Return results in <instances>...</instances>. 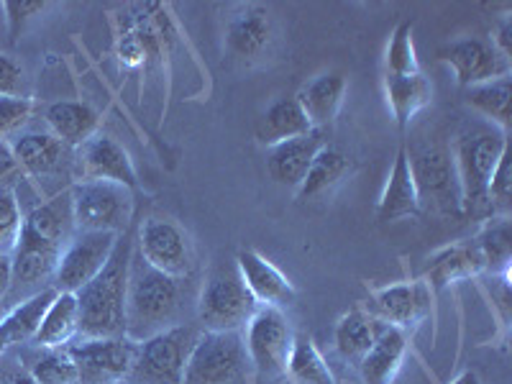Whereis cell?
<instances>
[{
	"mask_svg": "<svg viewBox=\"0 0 512 384\" xmlns=\"http://www.w3.org/2000/svg\"><path fill=\"white\" fill-rule=\"evenodd\" d=\"M346 90H349V82H346L344 72L328 70L305 82L303 88L297 90L295 98L300 103V108H303L305 116H308L310 126L326 131L336 121L338 113H341Z\"/></svg>",
	"mask_w": 512,
	"mask_h": 384,
	"instance_id": "19",
	"label": "cell"
},
{
	"mask_svg": "<svg viewBox=\"0 0 512 384\" xmlns=\"http://www.w3.org/2000/svg\"><path fill=\"white\" fill-rule=\"evenodd\" d=\"M484 272V262L479 256L474 241H464V244L443 246L441 251L428 259V267H425V285L433 287V290H443V287L454 285L459 280H469V277H477Z\"/></svg>",
	"mask_w": 512,
	"mask_h": 384,
	"instance_id": "26",
	"label": "cell"
},
{
	"mask_svg": "<svg viewBox=\"0 0 512 384\" xmlns=\"http://www.w3.org/2000/svg\"><path fill=\"white\" fill-rule=\"evenodd\" d=\"M200 333L190 326H172L136 344L134 384H182L187 359Z\"/></svg>",
	"mask_w": 512,
	"mask_h": 384,
	"instance_id": "8",
	"label": "cell"
},
{
	"mask_svg": "<svg viewBox=\"0 0 512 384\" xmlns=\"http://www.w3.org/2000/svg\"><path fill=\"white\" fill-rule=\"evenodd\" d=\"M0 384H16V377H11V374L0 372Z\"/></svg>",
	"mask_w": 512,
	"mask_h": 384,
	"instance_id": "47",
	"label": "cell"
},
{
	"mask_svg": "<svg viewBox=\"0 0 512 384\" xmlns=\"http://www.w3.org/2000/svg\"><path fill=\"white\" fill-rule=\"evenodd\" d=\"M77 231L123 233L134 218V192L116 182L80 180L70 187Z\"/></svg>",
	"mask_w": 512,
	"mask_h": 384,
	"instance_id": "7",
	"label": "cell"
},
{
	"mask_svg": "<svg viewBox=\"0 0 512 384\" xmlns=\"http://www.w3.org/2000/svg\"><path fill=\"white\" fill-rule=\"evenodd\" d=\"M13 290V254H0V303Z\"/></svg>",
	"mask_w": 512,
	"mask_h": 384,
	"instance_id": "42",
	"label": "cell"
},
{
	"mask_svg": "<svg viewBox=\"0 0 512 384\" xmlns=\"http://www.w3.org/2000/svg\"><path fill=\"white\" fill-rule=\"evenodd\" d=\"M77 152H80V159H77L80 162V180L116 182V185L128 187L131 192L139 187L134 162H131L126 149L108 134L98 131Z\"/></svg>",
	"mask_w": 512,
	"mask_h": 384,
	"instance_id": "16",
	"label": "cell"
},
{
	"mask_svg": "<svg viewBox=\"0 0 512 384\" xmlns=\"http://www.w3.org/2000/svg\"><path fill=\"white\" fill-rule=\"evenodd\" d=\"M438 59L448 64V70L454 72L456 82L464 90L482 85V82L510 77L512 70L510 59L492 44V39H479V36L451 41L438 49Z\"/></svg>",
	"mask_w": 512,
	"mask_h": 384,
	"instance_id": "14",
	"label": "cell"
},
{
	"mask_svg": "<svg viewBox=\"0 0 512 384\" xmlns=\"http://www.w3.org/2000/svg\"><path fill=\"white\" fill-rule=\"evenodd\" d=\"M24 228V210L13 187H0V254H13Z\"/></svg>",
	"mask_w": 512,
	"mask_h": 384,
	"instance_id": "37",
	"label": "cell"
},
{
	"mask_svg": "<svg viewBox=\"0 0 512 384\" xmlns=\"http://www.w3.org/2000/svg\"><path fill=\"white\" fill-rule=\"evenodd\" d=\"M118 233L105 231H75L70 244L62 249L57 272H54L52 287L57 292H80L82 287L93 282L105 264L111 262L118 244Z\"/></svg>",
	"mask_w": 512,
	"mask_h": 384,
	"instance_id": "10",
	"label": "cell"
},
{
	"mask_svg": "<svg viewBox=\"0 0 512 384\" xmlns=\"http://www.w3.org/2000/svg\"><path fill=\"white\" fill-rule=\"evenodd\" d=\"M34 103L24 95H0V136L11 134L31 118Z\"/></svg>",
	"mask_w": 512,
	"mask_h": 384,
	"instance_id": "39",
	"label": "cell"
},
{
	"mask_svg": "<svg viewBox=\"0 0 512 384\" xmlns=\"http://www.w3.org/2000/svg\"><path fill=\"white\" fill-rule=\"evenodd\" d=\"M29 374L39 384H80L77 364L67 346H62V349H44V354L34 361Z\"/></svg>",
	"mask_w": 512,
	"mask_h": 384,
	"instance_id": "35",
	"label": "cell"
},
{
	"mask_svg": "<svg viewBox=\"0 0 512 384\" xmlns=\"http://www.w3.org/2000/svg\"><path fill=\"white\" fill-rule=\"evenodd\" d=\"M236 269H239L241 280L249 287L251 297L256 300L259 308H290L295 303V287L287 280L282 269L274 267L267 256H262L254 249H244L236 256Z\"/></svg>",
	"mask_w": 512,
	"mask_h": 384,
	"instance_id": "17",
	"label": "cell"
},
{
	"mask_svg": "<svg viewBox=\"0 0 512 384\" xmlns=\"http://www.w3.org/2000/svg\"><path fill=\"white\" fill-rule=\"evenodd\" d=\"M382 328V323H377L364 308H354L351 313L341 315L336 331H333V344H336L338 356L359 367V361L372 349Z\"/></svg>",
	"mask_w": 512,
	"mask_h": 384,
	"instance_id": "30",
	"label": "cell"
},
{
	"mask_svg": "<svg viewBox=\"0 0 512 384\" xmlns=\"http://www.w3.org/2000/svg\"><path fill=\"white\" fill-rule=\"evenodd\" d=\"M44 121L54 139L62 141L67 149H80L98 134L100 113L82 100H57L44 111Z\"/></svg>",
	"mask_w": 512,
	"mask_h": 384,
	"instance_id": "22",
	"label": "cell"
},
{
	"mask_svg": "<svg viewBox=\"0 0 512 384\" xmlns=\"http://www.w3.org/2000/svg\"><path fill=\"white\" fill-rule=\"evenodd\" d=\"M510 34H512V21L510 16H502V21L497 24V36L492 39V44H495L497 49H500L502 54H505L507 59H512V41H510Z\"/></svg>",
	"mask_w": 512,
	"mask_h": 384,
	"instance_id": "43",
	"label": "cell"
},
{
	"mask_svg": "<svg viewBox=\"0 0 512 384\" xmlns=\"http://www.w3.org/2000/svg\"><path fill=\"white\" fill-rule=\"evenodd\" d=\"M44 8H47L44 0H8V3H3V11H6L8 18V29H11V41H16L26 21L39 16V13H44Z\"/></svg>",
	"mask_w": 512,
	"mask_h": 384,
	"instance_id": "40",
	"label": "cell"
},
{
	"mask_svg": "<svg viewBox=\"0 0 512 384\" xmlns=\"http://www.w3.org/2000/svg\"><path fill=\"white\" fill-rule=\"evenodd\" d=\"M131 259H134V244L123 233L103 272L80 292H75L77 305H80V336L77 338L126 336V295Z\"/></svg>",
	"mask_w": 512,
	"mask_h": 384,
	"instance_id": "1",
	"label": "cell"
},
{
	"mask_svg": "<svg viewBox=\"0 0 512 384\" xmlns=\"http://www.w3.org/2000/svg\"><path fill=\"white\" fill-rule=\"evenodd\" d=\"M408 356V333L400 328L384 326L372 349L359 361V374L364 384H392Z\"/></svg>",
	"mask_w": 512,
	"mask_h": 384,
	"instance_id": "24",
	"label": "cell"
},
{
	"mask_svg": "<svg viewBox=\"0 0 512 384\" xmlns=\"http://www.w3.org/2000/svg\"><path fill=\"white\" fill-rule=\"evenodd\" d=\"M75 231L72 192L67 187V190L57 192L54 198H49L47 203L36 205L29 216H24V228H21L16 249L47 251V254L62 256V249L70 244Z\"/></svg>",
	"mask_w": 512,
	"mask_h": 384,
	"instance_id": "13",
	"label": "cell"
},
{
	"mask_svg": "<svg viewBox=\"0 0 512 384\" xmlns=\"http://www.w3.org/2000/svg\"><path fill=\"white\" fill-rule=\"evenodd\" d=\"M70 354L77 364L80 384H121L134 369L136 341L121 338H77Z\"/></svg>",
	"mask_w": 512,
	"mask_h": 384,
	"instance_id": "11",
	"label": "cell"
},
{
	"mask_svg": "<svg viewBox=\"0 0 512 384\" xmlns=\"http://www.w3.org/2000/svg\"><path fill=\"white\" fill-rule=\"evenodd\" d=\"M479 256L484 262V272L510 274L512 259V228L510 216H489L482 231L474 239Z\"/></svg>",
	"mask_w": 512,
	"mask_h": 384,
	"instance_id": "33",
	"label": "cell"
},
{
	"mask_svg": "<svg viewBox=\"0 0 512 384\" xmlns=\"http://www.w3.org/2000/svg\"><path fill=\"white\" fill-rule=\"evenodd\" d=\"M241 333H244L246 356H249V367L254 369L256 384H274L285 379L292 341H295L285 313L277 308H259Z\"/></svg>",
	"mask_w": 512,
	"mask_h": 384,
	"instance_id": "5",
	"label": "cell"
},
{
	"mask_svg": "<svg viewBox=\"0 0 512 384\" xmlns=\"http://www.w3.org/2000/svg\"><path fill=\"white\" fill-rule=\"evenodd\" d=\"M507 154V134L495 126H469L451 146L456 177H459L461 210L469 216L489 213L487 187L497 164Z\"/></svg>",
	"mask_w": 512,
	"mask_h": 384,
	"instance_id": "3",
	"label": "cell"
},
{
	"mask_svg": "<svg viewBox=\"0 0 512 384\" xmlns=\"http://www.w3.org/2000/svg\"><path fill=\"white\" fill-rule=\"evenodd\" d=\"M323 146H328V131H320V128H313V131L297 136V139L272 146L267 152V175L280 187L297 190L303 185L315 154Z\"/></svg>",
	"mask_w": 512,
	"mask_h": 384,
	"instance_id": "18",
	"label": "cell"
},
{
	"mask_svg": "<svg viewBox=\"0 0 512 384\" xmlns=\"http://www.w3.org/2000/svg\"><path fill=\"white\" fill-rule=\"evenodd\" d=\"M351 172V162L341 149L336 146H323L318 154H315L313 164H310L308 175H305L303 185L297 187V200H313L318 195H326L333 187L341 185L346 180V175Z\"/></svg>",
	"mask_w": 512,
	"mask_h": 384,
	"instance_id": "31",
	"label": "cell"
},
{
	"mask_svg": "<svg viewBox=\"0 0 512 384\" xmlns=\"http://www.w3.org/2000/svg\"><path fill=\"white\" fill-rule=\"evenodd\" d=\"M464 100L469 108L479 113L489 126L500 128V131H510V100H512V82L510 77H500V80L482 82L474 88H466Z\"/></svg>",
	"mask_w": 512,
	"mask_h": 384,
	"instance_id": "32",
	"label": "cell"
},
{
	"mask_svg": "<svg viewBox=\"0 0 512 384\" xmlns=\"http://www.w3.org/2000/svg\"><path fill=\"white\" fill-rule=\"evenodd\" d=\"M182 280H175L134 256L128 272L126 295V338L146 341L172 326H180Z\"/></svg>",
	"mask_w": 512,
	"mask_h": 384,
	"instance_id": "2",
	"label": "cell"
},
{
	"mask_svg": "<svg viewBox=\"0 0 512 384\" xmlns=\"http://www.w3.org/2000/svg\"><path fill=\"white\" fill-rule=\"evenodd\" d=\"M11 152L21 172L34 180L57 175L67 159V146L54 139L49 131H24L11 144Z\"/></svg>",
	"mask_w": 512,
	"mask_h": 384,
	"instance_id": "23",
	"label": "cell"
},
{
	"mask_svg": "<svg viewBox=\"0 0 512 384\" xmlns=\"http://www.w3.org/2000/svg\"><path fill=\"white\" fill-rule=\"evenodd\" d=\"M259 310L236 267H221L205 280L198 297V320L203 331L241 333Z\"/></svg>",
	"mask_w": 512,
	"mask_h": 384,
	"instance_id": "4",
	"label": "cell"
},
{
	"mask_svg": "<svg viewBox=\"0 0 512 384\" xmlns=\"http://www.w3.org/2000/svg\"><path fill=\"white\" fill-rule=\"evenodd\" d=\"M57 297L54 287H44V290L34 292L31 297L13 305L3 318H0V354H6L13 346H21L26 341H34L36 331L41 326V318Z\"/></svg>",
	"mask_w": 512,
	"mask_h": 384,
	"instance_id": "25",
	"label": "cell"
},
{
	"mask_svg": "<svg viewBox=\"0 0 512 384\" xmlns=\"http://www.w3.org/2000/svg\"><path fill=\"white\" fill-rule=\"evenodd\" d=\"M308 131H313V126H310L308 116L303 113V108H300L295 95H290V98L274 100L267 111L259 116L254 136L259 144L272 149V146L282 144V141L297 139V136L308 134Z\"/></svg>",
	"mask_w": 512,
	"mask_h": 384,
	"instance_id": "27",
	"label": "cell"
},
{
	"mask_svg": "<svg viewBox=\"0 0 512 384\" xmlns=\"http://www.w3.org/2000/svg\"><path fill=\"white\" fill-rule=\"evenodd\" d=\"M420 72L413 44V21H402L392 34L384 54V75H415Z\"/></svg>",
	"mask_w": 512,
	"mask_h": 384,
	"instance_id": "36",
	"label": "cell"
},
{
	"mask_svg": "<svg viewBox=\"0 0 512 384\" xmlns=\"http://www.w3.org/2000/svg\"><path fill=\"white\" fill-rule=\"evenodd\" d=\"M408 159L420 208L428 205L438 213H459L461 192L451 149L441 144L418 146V149L408 152Z\"/></svg>",
	"mask_w": 512,
	"mask_h": 384,
	"instance_id": "9",
	"label": "cell"
},
{
	"mask_svg": "<svg viewBox=\"0 0 512 384\" xmlns=\"http://www.w3.org/2000/svg\"><path fill=\"white\" fill-rule=\"evenodd\" d=\"M287 377L295 384H338L326 356L320 354L310 336H295V341H292Z\"/></svg>",
	"mask_w": 512,
	"mask_h": 384,
	"instance_id": "34",
	"label": "cell"
},
{
	"mask_svg": "<svg viewBox=\"0 0 512 384\" xmlns=\"http://www.w3.org/2000/svg\"><path fill=\"white\" fill-rule=\"evenodd\" d=\"M21 80H24V70L18 67L16 59L0 54V95H21Z\"/></svg>",
	"mask_w": 512,
	"mask_h": 384,
	"instance_id": "41",
	"label": "cell"
},
{
	"mask_svg": "<svg viewBox=\"0 0 512 384\" xmlns=\"http://www.w3.org/2000/svg\"><path fill=\"white\" fill-rule=\"evenodd\" d=\"M182 384H249L244 333H200Z\"/></svg>",
	"mask_w": 512,
	"mask_h": 384,
	"instance_id": "6",
	"label": "cell"
},
{
	"mask_svg": "<svg viewBox=\"0 0 512 384\" xmlns=\"http://www.w3.org/2000/svg\"><path fill=\"white\" fill-rule=\"evenodd\" d=\"M451 384H482V377H479L474 369H466V372H461Z\"/></svg>",
	"mask_w": 512,
	"mask_h": 384,
	"instance_id": "45",
	"label": "cell"
},
{
	"mask_svg": "<svg viewBox=\"0 0 512 384\" xmlns=\"http://www.w3.org/2000/svg\"><path fill=\"white\" fill-rule=\"evenodd\" d=\"M16 169H18V164H16V157H13V152H11V144H6V141L0 139V187H6L3 185V180H8V177H11Z\"/></svg>",
	"mask_w": 512,
	"mask_h": 384,
	"instance_id": "44",
	"label": "cell"
},
{
	"mask_svg": "<svg viewBox=\"0 0 512 384\" xmlns=\"http://www.w3.org/2000/svg\"><path fill=\"white\" fill-rule=\"evenodd\" d=\"M420 213V198L415 190L413 172H410L408 159V144H400L397 149L395 164L387 177L382 198L377 203V221L395 223L402 218H415Z\"/></svg>",
	"mask_w": 512,
	"mask_h": 384,
	"instance_id": "20",
	"label": "cell"
},
{
	"mask_svg": "<svg viewBox=\"0 0 512 384\" xmlns=\"http://www.w3.org/2000/svg\"><path fill=\"white\" fill-rule=\"evenodd\" d=\"M80 336V305L75 292H57L34 336L39 349H62Z\"/></svg>",
	"mask_w": 512,
	"mask_h": 384,
	"instance_id": "29",
	"label": "cell"
},
{
	"mask_svg": "<svg viewBox=\"0 0 512 384\" xmlns=\"http://www.w3.org/2000/svg\"><path fill=\"white\" fill-rule=\"evenodd\" d=\"M139 256L149 267L185 280L195 267V251L185 228L169 218H146L139 228Z\"/></svg>",
	"mask_w": 512,
	"mask_h": 384,
	"instance_id": "12",
	"label": "cell"
},
{
	"mask_svg": "<svg viewBox=\"0 0 512 384\" xmlns=\"http://www.w3.org/2000/svg\"><path fill=\"white\" fill-rule=\"evenodd\" d=\"M487 203H489V216H510L512 208V167L510 157H502L497 164L495 175L489 180L487 187Z\"/></svg>",
	"mask_w": 512,
	"mask_h": 384,
	"instance_id": "38",
	"label": "cell"
},
{
	"mask_svg": "<svg viewBox=\"0 0 512 384\" xmlns=\"http://www.w3.org/2000/svg\"><path fill=\"white\" fill-rule=\"evenodd\" d=\"M16 384H39V382H36V379L26 372V374H21V377H16Z\"/></svg>",
	"mask_w": 512,
	"mask_h": 384,
	"instance_id": "46",
	"label": "cell"
},
{
	"mask_svg": "<svg viewBox=\"0 0 512 384\" xmlns=\"http://www.w3.org/2000/svg\"><path fill=\"white\" fill-rule=\"evenodd\" d=\"M272 41L274 26L264 8L246 6L244 11H239L228 21L226 44L233 57L244 59V62H254V59L264 57L272 47Z\"/></svg>",
	"mask_w": 512,
	"mask_h": 384,
	"instance_id": "21",
	"label": "cell"
},
{
	"mask_svg": "<svg viewBox=\"0 0 512 384\" xmlns=\"http://www.w3.org/2000/svg\"><path fill=\"white\" fill-rule=\"evenodd\" d=\"M384 95L390 103L397 128L405 131L415 116L423 111L433 98V85L423 72L415 75H384Z\"/></svg>",
	"mask_w": 512,
	"mask_h": 384,
	"instance_id": "28",
	"label": "cell"
},
{
	"mask_svg": "<svg viewBox=\"0 0 512 384\" xmlns=\"http://www.w3.org/2000/svg\"><path fill=\"white\" fill-rule=\"evenodd\" d=\"M431 292L425 282H400V285L382 287L369 295L364 310L382 326L400 328L408 333L428 315Z\"/></svg>",
	"mask_w": 512,
	"mask_h": 384,
	"instance_id": "15",
	"label": "cell"
}]
</instances>
